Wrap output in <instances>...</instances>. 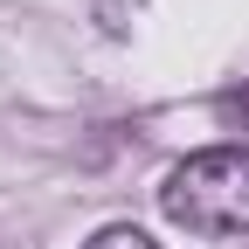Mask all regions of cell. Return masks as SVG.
Returning <instances> with one entry per match:
<instances>
[{
  "mask_svg": "<svg viewBox=\"0 0 249 249\" xmlns=\"http://www.w3.org/2000/svg\"><path fill=\"white\" fill-rule=\"evenodd\" d=\"M160 208L187 235H249V145H208L180 160L160 187Z\"/></svg>",
  "mask_w": 249,
  "mask_h": 249,
  "instance_id": "6da1fadb",
  "label": "cell"
},
{
  "mask_svg": "<svg viewBox=\"0 0 249 249\" xmlns=\"http://www.w3.org/2000/svg\"><path fill=\"white\" fill-rule=\"evenodd\" d=\"M83 249H160V242H152L145 229H124V222H118V229H97Z\"/></svg>",
  "mask_w": 249,
  "mask_h": 249,
  "instance_id": "7a4b0ae2",
  "label": "cell"
}]
</instances>
